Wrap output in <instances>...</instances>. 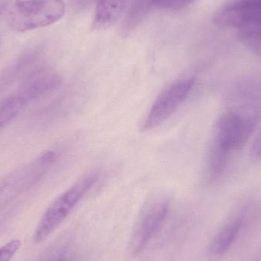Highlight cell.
I'll list each match as a JSON object with an SVG mask.
<instances>
[{
  "mask_svg": "<svg viewBox=\"0 0 261 261\" xmlns=\"http://www.w3.org/2000/svg\"><path fill=\"white\" fill-rule=\"evenodd\" d=\"M98 179V173H89L80 178L58 196L46 208L38 222L34 233V243L38 245L48 238L70 216L76 205L91 190Z\"/></svg>",
  "mask_w": 261,
  "mask_h": 261,
  "instance_id": "obj_1",
  "label": "cell"
},
{
  "mask_svg": "<svg viewBox=\"0 0 261 261\" xmlns=\"http://www.w3.org/2000/svg\"><path fill=\"white\" fill-rule=\"evenodd\" d=\"M256 219L247 210L236 212L219 227L207 248L210 261H229L236 257L254 232Z\"/></svg>",
  "mask_w": 261,
  "mask_h": 261,
  "instance_id": "obj_2",
  "label": "cell"
},
{
  "mask_svg": "<svg viewBox=\"0 0 261 261\" xmlns=\"http://www.w3.org/2000/svg\"><path fill=\"white\" fill-rule=\"evenodd\" d=\"M65 11L63 0H21L8 10L6 22L15 32H28L55 24Z\"/></svg>",
  "mask_w": 261,
  "mask_h": 261,
  "instance_id": "obj_3",
  "label": "cell"
},
{
  "mask_svg": "<svg viewBox=\"0 0 261 261\" xmlns=\"http://www.w3.org/2000/svg\"><path fill=\"white\" fill-rule=\"evenodd\" d=\"M170 212V202L167 198L158 196L147 201L141 208L132 228L129 251L138 256L147 248L164 226Z\"/></svg>",
  "mask_w": 261,
  "mask_h": 261,
  "instance_id": "obj_4",
  "label": "cell"
},
{
  "mask_svg": "<svg viewBox=\"0 0 261 261\" xmlns=\"http://www.w3.org/2000/svg\"><path fill=\"white\" fill-rule=\"evenodd\" d=\"M194 84V78L187 77L175 81L167 86L158 95L147 112L142 123V129L153 130L167 122L190 96Z\"/></svg>",
  "mask_w": 261,
  "mask_h": 261,
  "instance_id": "obj_5",
  "label": "cell"
},
{
  "mask_svg": "<svg viewBox=\"0 0 261 261\" xmlns=\"http://www.w3.org/2000/svg\"><path fill=\"white\" fill-rule=\"evenodd\" d=\"M254 128L255 122L251 118L236 113H225L218 122L213 141L228 153L244 145Z\"/></svg>",
  "mask_w": 261,
  "mask_h": 261,
  "instance_id": "obj_6",
  "label": "cell"
},
{
  "mask_svg": "<svg viewBox=\"0 0 261 261\" xmlns=\"http://www.w3.org/2000/svg\"><path fill=\"white\" fill-rule=\"evenodd\" d=\"M213 21L222 27L238 29L261 21V0H237L225 5L215 13Z\"/></svg>",
  "mask_w": 261,
  "mask_h": 261,
  "instance_id": "obj_7",
  "label": "cell"
},
{
  "mask_svg": "<svg viewBox=\"0 0 261 261\" xmlns=\"http://www.w3.org/2000/svg\"><path fill=\"white\" fill-rule=\"evenodd\" d=\"M59 75L49 68L39 69L20 87L31 101L51 93L61 86Z\"/></svg>",
  "mask_w": 261,
  "mask_h": 261,
  "instance_id": "obj_8",
  "label": "cell"
},
{
  "mask_svg": "<svg viewBox=\"0 0 261 261\" xmlns=\"http://www.w3.org/2000/svg\"><path fill=\"white\" fill-rule=\"evenodd\" d=\"M128 0H96L93 29L106 30L111 27L119 19Z\"/></svg>",
  "mask_w": 261,
  "mask_h": 261,
  "instance_id": "obj_9",
  "label": "cell"
},
{
  "mask_svg": "<svg viewBox=\"0 0 261 261\" xmlns=\"http://www.w3.org/2000/svg\"><path fill=\"white\" fill-rule=\"evenodd\" d=\"M30 102L18 90L0 103V132L4 129Z\"/></svg>",
  "mask_w": 261,
  "mask_h": 261,
  "instance_id": "obj_10",
  "label": "cell"
},
{
  "mask_svg": "<svg viewBox=\"0 0 261 261\" xmlns=\"http://www.w3.org/2000/svg\"><path fill=\"white\" fill-rule=\"evenodd\" d=\"M238 36L245 47L261 58V21L242 26L239 29Z\"/></svg>",
  "mask_w": 261,
  "mask_h": 261,
  "instance_id": "obj_11",
  "label": "cell"
},
{
  "mask_svg": "<svg viewBox=\"0 0 261 261\" xmlns=\"http://www.w3.org/2000/svg\"><path fill=\"white\" fill-rule=\"evenodd\" d=\"M155 7L164 10L177 11L190 6L193 0H150Z\"/></svg>",
  "mask_w": 261,
  "mask_h": 261,
  "instance_id": "obj_12",
  "label": "cell"
},
{
  "mask_svg": "<svg viewBox=\"0 0 261 261\" xmlns=\"http://www.w3.org/2000/svg\"><path fill=\"white\" fill-rule=\"evenodd\" d=\"M22 242L18 239H13L0 248V261H12L15 254L21 248Z\"/></svg>",
  "mask_w": 261,
  "mask_h": 261,
  "instance_id": "obj_13",
  "label": "cell"
},
{
  "mask_svg": "<svg viewBox=\"0 0 261 261\" xmlns=\"http://www.w3.org/2000/svg\"><path fill=\"white\" fill-rule=\"evenodd\" d=\"M252 153L255 158H261V130L253 143Z\"/></svg>",
  "mask_w": 261,
  "mask_h": 261,
  "instance_id": "obj_14",
  "label": "cell"
},
{
  "mask_svg": "<svg viewBox=\"0 0 261 261\" xmlns=\"http://www.w3.org/2000/svg\"><path fill=\"white\" fill-rule=\"evenodd\" d=\"M248 261H261V248L257 251Z\"/></svg>",
  "mask_w": 261,
  "mask_h": 261,
  "instance_id": "obj_15",
  "label": "cell"
},
{
  "mask_svg": "<svg viewBox=\"0 0 261 261\" xmlns=\"http://www.w3.org/2000/svg\"><path fill=\"white\" fill-rule=\"evenodd\" d=\"M49 261H67V257H66V255L64 254H58L56 257H53L51 260Z\"/></svg>",
  "mask_w": 261,
  "mask_h": 261,
  "instance_id": "obj_16",
  "label": "cell"
},
{
  "mask_svg": "<svg viewBox=\"0 0 261 261\" xmlns=\"http://www.w3.org/2000/svg\"><path fill=\"white\" fill-rule=\"evenodd\" d=\"M3 9H4V5L0 4V14L3 12Z\"/></svg>",
  "mask_w": 261,
  "mask_h": 261,
  "instance_id": "obj_17",
  "label": "cell"
}]
</instances>
